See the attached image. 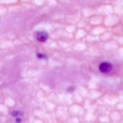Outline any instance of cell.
<instances>
[{"mask_svg": "<svg viewBox=\"0 0 123 123\" xmlns=\"http://www.w3.org/2000/svg\"><path fill=\"white\" fill-rule=\"evenodd\" d=\"M112 69V65L108 62H103L99 65V70L103 73H108Z\"/></svg>", "mask_w": 123, "mask_h": 123, "instance_id": "6da1fadb", "label": "cell"}, {"mask_svg": "<svg viewBox=\"0 0 123 123\" xmlns=\"http://www.w3.org/2000/svg\"><path fill=\"white\" fill-rule=\"evenodd\" d=\"M12 115L13 117H16L18 116H23V114L21 112H19V111H13L12 112Z\"/></svg>", "mask_w": 123, "mask_h": 123, "instance_id": "3957f363", "label": "cell"}, {"mask_svg": "<svg viewBox=\"0 0 123 123\" xmlns=\"http://www.w3.org/2000/svg\"><path fill=\"white\" fill-rule=\"evenodd\" d=\"M37 58L39 59H43L46 57L45 55H44L43 54H42V53H37Z\"/></svg>", "mask_w": 123, "mask_h": 123, "instance_id": "277c9868", "label": "cell"}, {"mask_svg": "<svg viewBox=\"0 0 123 123\" xmlns=\"http://www.w3.org/2000/svg\"><path fill=\"white\" fill-rule=\"evenodd\" d=\"M16 123H21L22 122V118L20 117H18L16 118L15 120Z\"/></svg>", "mask_w": 123, "mask_h": 123, "instance_id": "5b68a950", "label": "cell"}, {"mask_svg": "<svg viewBox=\"0 0 123 123\" xmlns=\"http://www.w3.org/2000/svg\"><path fill=\"white\" fill-rule=\"evenodd\" d=\"M36 38L39 42H44L47 40L48 38V34L45 31H40L37 34Z\"/></svg>", "mask_w": 123, "mask_h": 123, "instance_id": "7a4b0ae2", "label": "cell"}]
</instances>
